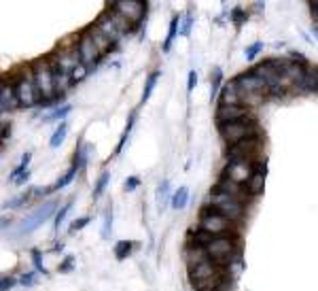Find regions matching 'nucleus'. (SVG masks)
<instances>
[{
	"label": "nucleus",
	"mask_w": 318,
	"mask_h": 291,
	"mask_svg": "<svg viewBox=\"0 0 318 291\" xmlns=\"http://www.w3.org/2000/svg\"><path fill=\"white\" fill-rule=\"evenodd\" d=\"M214 291H219V289H214Z\"/></svg>",
	"instance_id": "obj_56"
},
{
	"label": "nucleus",
	"mask_w": 318,
	"mask_h": 291,
	"mask_svg": "<svg viewBox=\"0 0 318 291\" xmlns=\"http://www.w3.org/2000/svg\"><path fill=\"white\" fill-rule=\"evenodd\" d=\"M89 153H91V144H83L77 153H75V164L73 166H77L79 170H83L85 168V164H87V160H89Z\"/></svg>",
	"instance_id": "obj_30"
},
{
	"label": "nucleus",
	"mask_w": 318,
	"mask_h": 291,
	"mask_svg": "<svg viewBox=\"0 0 318 291\" xmlns=\"http://www.w3.org/2000/svg\"><path fill=\"white\" fill-rule=\"evenodd\" d=\"M87 72H89V70H87L83 64H79L73 72H70V77H73V81H83V79L87 77Z\"/></svg>",
	"instance_id": "obj_45"
},
{
	"label": "nucleus",
	"mask_w": 318,
	"mask_h": 291,
	"mask_svg": "<svg viewBox=\"0 0 318 291\" xmlns=\"http://www.w3.org/2000/svg\"><path fill=\"white\" fill-rule=\"evenodd\" d=\"M96 28L100 30L102 34H104L110 43H117V40L123 36L121 32H119V28H117V24L112 22V17H110V11H104L98 19H96Z\"/></svg>",
	"instance_id": "obj_13"
},
{
	"label": "nucleus",
	"mask_w": 318,
	"mask_h": 291,
	"mask_svg": "<svg viewBox=\"0 0 318 291\" xmlns=\"http://www.w3.org/2000/svg\"><path fill=\"white\" fill-rule=\"evenodd\" d=\"M217 191L227 193V196H231V198L244 202V189H242V185H240V183H233L231 179H223V181H219Z\"/></svg>",
	"instance_id": "obj_20"
},
{
	"label": "nucleus",
	"mask_w": 318,
	"mask_h": 291,
	"mask_svg": "<svg viewBox=\"0 0 318 291\" xmlns=\"http://www.w3.org/2000/svg\"><path fill=\"white\" fill-rule=\"evenodd\" d=\"M70 266H73V257H66V264L61 266L59 270H61V272H66V270H70Z\"/></svg>",
	"instance_id": "obj_53"
},
{
	"label": "nucleus",
	"mask_w": 318,
	"mask_h": 291,
	"mask_svg": "<svg viewBox=\"0 0 318 291\" xmlns=\"http://www.w3.org/2000/svg\"><path fill=\"white\" fill-rule=\"evenodd\" d=\"M34 266L40 270V272H45V268H43V262H40V253L34 251Z\"/></svg>",
	"instance_id": "obj_52"
},
{
	"label": "nucleus",
	"mask_w": 318,
	"mask_h": 291,
	"mask_svg": "<svg viewBox=\"0 0 318 291\" xmlns=\"http://www.w3.org/2000/svg\"><path fill=\"white\" fill-rule=\"evenodd\" d=\"M51 62V60H49ZM51 66H53V81H55V91L57 93H64L68 87H70V83H73V77H70V72H64L57 64H53L51 62Z\"/></svg>",
	"instance_id": "obj_21"
},
{
	"label": "nucleus",
	"mask_w": 318,
	"mask_h": 291,
	"mask_svg": "<svg viewBox=\"0 0 318 291\" xmlns=\"http://www.w3.org/2000/svg\"><path fill=\"white\" fill-rule=\"evenodd\" d=\"M178 28H180V17H174L172 22H170V30H168L166 43H163V51H170V47H172V40L176 38V32H178Z\"/></svg>",
	"instance_id": "obj_34"
},
{
	"label": "nucleus",
	"mask_w": 318,
	"mask_h": 291,
	"mask_svg": "<svg viewBox=\"0 0 318 291\" xmlns=\"http://www.w3.org/2000/svg\"><path fill=\"white\" fill-rule=\"evenodd\" d=\"M77 172H79V168H77V166H70V170L64 174V176H61V179H57V183H55V189H64V187L70 183V181H73L75 179V176H77Z\"/></svg>",
	"instance_id": "obj_36"
},
{
	"label": "nucleus",
	"mask_w": 318,
	"mask_h": 291,
	"mask_svg": "<svg viewBox=\"0 0 318 291\" xmlns=\"http://www.w3.org/2000/svg\"><path fill=\"white\" fill-rule=\"evenodd\" d=\"M187 202H189V189L187 187H178V191H174L172 196V209L182 211L187 206Z\"/></svg>",
	"instance_id": "obj_25"
},
{
	"label": "nucleus",
	"mask_w": 318,
	"mask_h": 291,
	"mask_svg": "<svg viewBox=\"0 0 318 291\" xmlns=\"http://www.w3.org/2000/svg\"><path fill=\"white\" fill-rule=\"evenodd\" d=\"M257 134V128L250 119H242V121H231V123H223L221 126V136L223 140H227L229 144L242 142L246 138H252Z\"/></svg>",
	"instance_id": "obj_5"
},
{
	"label": "nucleus",
	"mask_w": 318,
	"mask_h": 291,
	"mask_svg": "<svg viewBox=\"0 0 318 291\" xmlns=\"http://www.w3.org/2000/svg\"><path fill=\"white\" fill-rule=\"evenodd\" d=\"M112 232V209L108 206L106 213H104V225H102V238H110Z\"/></svg>",
	"instance_id": "obj_38"
},
{
	"label": "nucleus",
	"mask_w": 318,
	"mask_h": 291,
	"mask_svg": "<svg viewBox=\"0 0 318 291\" xmlns=\"http://www.w3.org/2000/svg\"><path fill=\"white\" fill-rule=\"evenodd\" d=\"M17 105H19V100L15 93V85L3 81V85H0V109H3V113H7V111L15 109Z\"/></svg>",
	"instance_id": "obj_17"
},
{
	"label": "nucleus",
	"mask_w": 318,
	"mask_h": 291,
	"mask_svg": "<svg viewBox=\"0 0 318 291\" xmlns=\"http://www.w3.org/2000/svg\"><path fill=\"white\" fill-rule=\"evenodd\" d=\"M303 89L318 91V68L305 70V79H303Z\"/></svg>",
	"instance_id": "obj_31"
},
{
	"label": "nucleus",
	"mask_w": 318,
	"mask_h": 291,
	"mask_svg": "<svg viewBox=\"0 0 318 291\" xmlns=\"http://www.w3.org/2000/svg\"><path fill=\"white\" fill-rule=\"evenodd\" d=\"M70 209H73V202H66V204L57 211V215H55V230H59V225L64 223V219H66V215L70 213Z\"/></svg>",
	"instance_id": "obj_42"
},
{
	"label": "nucleus",
	"mask_w": 318,
	"mask_h": 291,
	"mask_svg": "<svg viewBox=\"0 0 318 291\" xmlns=\"http://www.w3.org/2000/svg\"><path fill=\"white\" fill-rule=\"evenodd\" d=\"M77 51H79V58H81V64H83L87 70H91L96 66V62L100 58V51L98 47L94 45V40H91V36L85 32L81 34L79 40H77Z\"/></svg>",
	"instance_id": "obj_8"
},
{
	"label": "nucleus",
	"mask_w": 318,
	"mask_h": 291,
	"mask_svg": "<svg viewBox=\"0 0 318 291\" xmlns=\"http://www.w3.org/2000/svg\"><path fill=\"white\" fill-rule=\"evenodd\" d=\"M246 113H248V109L246 107H229V105H219L217 109V119L219 123L223 126V123H231V121H242L246 119Z\"/></svg>",
	"instance_id": "obj_15"
},
{
	"label": "nucleus",
	"mask_w": 318,
	"mask_h": 291,
	"mask_svg": "<svg viewBox=\"0 0 318 291\" xmlns=\"http://www.w3.org/2000/svg\"><path fill=\"white\" fill-rule=\"evenodd\" d=\"M206 204H210L219 215L227 217L229 221H238L244 215V202L231 198V196H227V193H221V191L210 193L206 198Z\"/></svg>",
	"instance_id": "obj_3"
},
{
	"label": "nucleus",
	"mask_w": 318,
	"mask_h": 291,
	"mask_svg": "<svg viewBox=\"0 0 318 291\" xmlns=\"http://www.w3.org/2000/svg\"><path fill=\"white\" fill-rule=\"evenodd\" d=\"M55 206H57V200H47L45 204L36 206V209L30 213L22 223H19L15 234L17 236H26V234H32L34 230H38V227L43 225L47 219H51V215L55 213Z\"/></svg>",
	"instance_id": "obj_4"
},
{
	"label": "nucleus",
	"mask_w": 318,
	"mask_h": 291,
	"mask_svg": "<svg viewBox=\"0 0 318 291\" xmlns=\"http://www.w3.org/2000/svg\"><path fill=\"white\" fill-rule=\"evenodd\" d=\"M19 283H22L24 287H32L36 283V274L34 272H26V274H22V278H19Z\"/></svg>",
	"instance_id": "obj_47"
},
{
	"label": "nucleus",
	"mask_w": 318,
	"mask_h": 291,
	"mask_svg": "<svg viewBox=\"0 0 318 291\" xmlns=\"http://www.w3.org/2000/svg\"><path fill=\"white\" fill-rule=\"evenodd\" d=\"M219 274H221V270H219L217 262H206V264L191 270V283H196V280H206V278L219 276Z\"/></svg>",
	"instance_id": "obj_19"
},
{
	"label": "nucleus",
	"mask_w": 318,
	"mask_h": 291,
	"mask_svg": "<svg viewBox=\"0 0 318 291\" xmlns=\"http://www.w3.org/2000/svg\"><path fill=\"white\" fill-rule=\"evenodd\" d=\"M89 223V217H81V219H75L73 221V225H70V234H75V232H81V230H83V227Z\"/></svg>",
	"instance_id": "obj_44"
},
{
	"label": "nucleus",
	"mask_w": 318,
	"mask_h": 291,
	"mask_svg": "<svg viewBox=\"0 0 318 291\" xmlns=\"http://www.w3.org/2000/svg\"><path fill=\"white\" fill-rule=\"evenodd\" d=\"M312 15L318 19V3H312Z\"/></svg>",
	"instance_id": "obj_55"
},
{
	"label": "nucleus",
	"mask_w": 318,
	"mask_h": 291,
	"mask_svg": "<svg viewBox=\"0 0 318 291\" xmlns=\"http://www.w3.org/2000/svg\"><path fill=\"white\" fill-rule=\"evenodd\" d=\"M34 70V83H36V89L40 93V98L51 102L57 91H55V81H53V66H51L49 60H36L32 64Z\"/></svg>",
	"instance_id": "obj_1"
},
{
	"label": "nucleus",
	"mask_w": 318,
	"mask_h": 291,
	"mask_svg": "<svg viewBox=\"0 0 318 291\" xmlns=\"http://www.w3.org/2000/svg\"><path fill=\"white\" fill-rule=\"evenodd\" d=\"M112 9L123 17H128L134 26L145 17V3H140V0H117V3H112Z\"/></svg>",
	"instance_id": "obj_10"
},
{
	"label": "nucleus",
	"mask_w": 318,
	"mask_h": 291,
	"mask_svg": "<svg viewBox=\"0 0 318 291\" xmlns=\"http://www.w3.org/2000/svg\"><path fill=\"white\" fill-rule=\"evenodd\" d=\"M138 185H140V181L136 179V176H130V179L125 181V191H134V189H138Z\"/></svg>",
	"instance_id": "obj_50"
},
{
	"label": "nucleus",
	"mask_w": 318,
	"mask_h": 291,
	"mask_svg": "<svg viewBox=\"0 0 318 291\" xmlns=\"http://www.w3.org/2000/svg\"><path fill=\"white\" fill-rule=\"evenodd\" d=\"M235 83H238V89H240V93H265L268 96V83H265L261 77H257V75H242V77H238L235 79Z\"/></svg>",
	"instance_id": "obj_12"
},
{
	"label": "nucleus",
	"mask_w": 318,
	"mask_h": 291,
	"mask_svg": "<svg viewBox=\"0 0 318 291\" xmlns=\"http://www.w3.org/2000/svg\"><path fill=\"white\" fill-rule=\"evenodd\" d=\"M108 179H110V174L108 172H102V176H100L98 183H96V189H94V200H100V196L104 193V187H106Z\"/></svg>",
	"instance_id": "obj_39"
},
{
	"label": "nucleus",
	"mask_w": 318,
	"mask_h": 291,
	"mask_svg": "<svg viewBox=\"0 0 318 291\" xmlns=\"http://www.w3.org/2000/svg\"><path fill=\"white\" fill-rule=\"evenodd\" d=\"M261 51H263V43H261V40H257V43H252L250 47H246L244 56H246V60H255V58H257V54H261Z\"/></svg>",
	"instance_id": "obj_43"
},
{
	"label": "nucleus",
	"mask_w": 318,
	"mask_h": 291,
	"mask_svg": "<svg viewBox=\"0 0 318 291\" xmlns=\"http://www.w3.org/2000/svg\"><path fill=\"white\" fill-rule=\"evenodd\" d=\"M108 11H110V17H112V22L117 24V28H119V32H121V34H128L130 30L134 28V24H132L128 17H123L121 13H117L115 9H108Z\"/></svg>",
	"instance_id": "obj_26"
},
{
	"label": "nucleus",
	"mask_w": 318,
	"mask_h": 291,
	"mask_svg": "<svg viewBox=\"0 0 318 291\" xmlns=\"http://www.w3.org/2000/svg\"><path fill=\"white\" fill-rule=\"evenodd\" d=\"M265 93H240V102L246 107H259L263 105Z\"/></svg>",
	"instance_id": "obj_33"
},
{
	"label": "nucleus",
	"mask_w": 318,
	"mask_h": 291,
	"mask_svg": "<svg viewBox=\"0 0 318 291\" xmlns=\"http://www.w3.org/2000/svg\"><path fill=\"white\" fill-rule=\"evenodd\" d=\"M15 93H17V100L22 107H34L36 102H40V93L36 89V83H34V70L32 66H26L22 68V75L17 77L15 81Z\"/></svg>",
	"instance_id": "obj_2"
},
{
	"label": "nucleus",
	"mask_w": 318,
	"mask_h": 291,
	"mask_svg": "<svg viewBox=\"0 0 318 291\" xmlns=\"http://www.w3.org/2000/svg\"><path fill=\"white\" fill-rule=\"evenodd\" d=\"M87 34L91 36V40H94V45L98 47V51H100V54H106V51L112 47V43H110V40H108L104 34L100 32V30H98L96 26H91V28L87 30Z\"/></svg>",
	"instance_id": "obj_22"
},
{
	"label": "nucleus",
	"mask_w": 318,
	"mask_h": 291,
	"mask_svg": "<svg viewBox=\"0 0 318 291\" xmlns=\"http://www.w3.org/2000/svg\"><path fill=\"white\" fill-rule=\"evenodd\" d=\"M246 185H248L250 196H259L263 191V185H265V170H257V172L252 174V179L246 183Z\"/></svg>",
	"instance_id": "obj_24"
},
{
	"label": "nucleus",
	"mask_w": 318,
	"mask_h": 291,
	"mask_svg": "<svg viewBox=\"0 0 318 291\" xmlns=\"http://www.w3.org/2000/svg\"><path fill=\"white\" fill-rule=\"evenodd\" d=\"M15 285V278H11V276H3V285H0V291H9Z\"/></svg>",
	"instance_id": "obj_51"
},
{
	"label": "nucleus",
	"mask_w": 318,
	"mask_h": 291,
	"mask_svg": "<svg viewBox=\"0 0 318 291\" xmlns=\"http://www.w3.org/2000/svg\"><path fill=\"white\" fill-rule=\"evenodd\" d=\"M130 253H132V243H128V240L117 243V247H115V255H117V259H125Z\"/></svg>",
	"instance_id": "obj_40"
},
{
	"label": "nucleus",
	"mask_w": 318,
	"mask_h": 291,
	"mask_svg": "<svg viewBox=\"0 0 318 291\" xmlns=\"http://www.w3.org/2000/svg\"><path fill=\"white\" fill-rule=\"evenodd\" d=\"M51 62L57 64L64 72H73L81 64V58H79V51L77 49H59V56L51 58Z\"/></svg>",
	"instance_id": "obj_14"
},
{
	"label": "nucleus",
	"mask_w": 318,
	"mask_h": 291,
	"mask_svg": "<svg viewBox=\"0 0 318 291\" xmlns=\"http://www.w3.org/2000/svg\"><path fill=\"white\" fill-rule=\"evenodd\" d=\"M168 198H170V181H161L157 187V209L159 211L166 209Z\"/></svg>",
	"instance_id": "obj_28"
},
{
	"label": "nucleus",
	"mask_w": 318,
	"mask_h": 291,
	"mask_svg": "<svg viewBox=\"0 0 318 291\" xmlns=\"http://www.w3.org/2000/svg\"><path fill=\"white\" fill-rule=\"evenodd\" d=\"M161 77V70H153L151 75H149V79H147V85H145V91H142V98H140V102L145 105V102L151 98V93H153V89H155V83H157V79Z\"/></svg>",
	"instance_id": "obj_27"
},
{
	"label": "nucleus",
	"mask_w": 318,
	"mask_h": 291,
	"mask_svg": "<svg viewBox=\"0 0 318 291\" xmlns=\"http://www.w3.org/2000/svg\"><path fill=\"white\" fill-rule=\"evenodd\" d=\"M196 83H198V72L191 70V72H189V81H187V91H189V93L193 91V87H196Z\"/></svg>",
	"instance_id": "obj_49"
},
{
	"label": "nucleus",
	"mask_w": 318,
	"mask_h": 291,
	"mask_svg": "<svg viewBox=\"0 0 318 291\" xmlns=\"http://www.w3.org/2000/svg\"><path fill=\"white\" fill-rule=\"evenodd\" d=\"M30 198L28 193H24V196H19V198H13V200H9V202H5V206L3 209H17V206H22L26 200Z\"/></svg>",
	"instance_id": "obj_46"
},
{
	"label": "nucleus",
	"mask_w": 318,
	"mask_h": 291,
	"mask_svg": "<svg viewBox=\"0 0 318 291\" xmlns=\"http://www.w3.org/2000/svg\"><path fill=\"white\" fill-rule=\"evenodd\" d=\"M191 24H193V15H191V13H187L184 17H180V28H178V34H180V36H189Z\"/></svg>",
	"instance_id": "obj_41"
},
{
	"label": "nucleus",
	"mask_w": 318,
	"mask_h": 291,
	"mask_svg": "<svg viewBox=\"0 0 318 291\" xmlns=\"http://www.w3.org/2000/svg\"><path fill=\"white\" fill-rule=\"evenodd\" d=\"M255 174L252 162L248 160H229L227 168H225V179H231L233 183H248Z\"/></svg>",
	"instance_id": "obj_7"
},
{
	"label": "nucleus",
	"mask_w": 318,
	"mask_h": 291,
	"mask_svg": "<svg viewBox=\"0 0 318 291\" xmlns=\"http://www.w3.org/2000/svg\"><path fill=\"white\" fill-rule=\"evenodd\" d=\"M221 79H223V70H221V68H214V70H212V75H210V85H212V89H210V98L217 96V89H219V85H221Z\"/></svg>",
	"instance_id": "obj_37"
},
{
	"label": "nucleus",
	"mask_w": 318,
	"mask_h": 291,
	"mask_svg": "<svg viewBox=\"0 0 318 291\" xmlns=\"http://www.w3.org/2000/svg\"><path fill=\"white\" fill-rule=\"evenodd\" d=\"M231 223H233V221H229L227 217L219 215L217 211H208V213L202 215V219H200V230L217 238V236H225V234H227L231 227H233Z\"/></svg>",
	"instance_id": "obj_6"
},
{
	"label": "nucleus",
	"mask_w": 318,
	"mask_h": 291,
	"mask_svg": "<svg viewBox=\"0 0 318 291\" xmlns=\"http://www.w3.org/2000/svg\"><path fill=\"white\" fill-rule=\"evenodd\" d=\"M30 160H32V155H30V153H26L24 158H22V162H19V166H17V168L11 172V183H15V181H17V179H19V176H22L24 172H28V164H30Z\"/></svg>",
	"instance_id": "obj_35"
},
{
	"label": "nucleus",
	"mask_w": 318,
	"mask_h": 291,
	"mask_svg": "<svg viewBox=\"0 0 318 291\" xmlns=\"http://www.w3.org/2000/svg\"><path fill=\"white\" fill-rule=\"evenodd\" d=\"M66 134H68V123H66V121H61L59 126H57V130L53 132V136H51L49 144H51V147H53V149H57L59 144L66 140Z\"/></svg>",
	"instance_id": "obj_29"
},
{
	"label": "nucleus",
	"mask_w": 318,
	"mask_h": 291,
	"mask_svg": "<svg viewBox=\"0 0 318 291\" xmlns=\"http://www.w3.org/2000/svg\"><path fill=\"white\" fill-rule=\"evenodd\" d=\"M206 249H208L210 259H214V262H225L235 251V240L229 236H217V238H212V243Z\"/></svg>",
	"instance_id": "obj_9"
},
{
	"label": "nucleus",
	"mask_w": 318,
	"mask_h": 291,
	"mask_svg": "<svg viewBox=\"0 0 318 291\" xmlns=\"http://www.w3.org/2000/svg\"><path fill=\"white\" fill-rule=\"evenodd\" d=\"M233 19H235V26H242L244 22H246V15H244V11L242 9H233Z\"/></svg>",
	"instance_id": "obj_48"
},
{
	"label": "nucleus",
	"mask_w": 318,
	"mask_h": 291,
	"mask_svg": "<svg viewBox=\"0 0 318 291\" xmlns=\"http://www.w3.org/2000/svg\"><path fill=\"white\" fill-rule=\"evenodd\" d=\"M221 105H229V107H238L240 102V89L235 81H227L221 89Z\"/></svg>",
	"instance_id": "obj_18"
},
{
	"label": "nucleus",
	"mask_w": 318,
	"mask_h": 291,
	"mask_svg": "<svg viewBox=\"0 0 318 291\" xmlns=\"http://www.w3.org/2000/svg\"><path fill=\"white\" fill-rule=\"evenodd\" d=\"M184 259H187V266L189 270L198 268L202 264L210 262V255H208V249L206 247H200V245H189L184 249Z\"/></svg>",
	"instance_id": "obj_16"
},
{
	"label": "nucleus",
	"mask_w": 318,
	"mask_h": 291,
	"mask_svg": "<svg viewBox=\"0 0 318 291\" xmlns=\"http://www.w3.org/2000/svg\"><path fill=\"white\" fill-rule=\"evenodd\" d=\"M223 283V276H212V278H206V280H196V283H191L193 289L196 291H214V289H219Z\"/></svg>",
	"instance_id": "obj_23"
},
{
	"label": "nucleus",
	"mask_w": 318,
	"mask_h": 291,
	"mask_svg": "<svg viewBox=\"0 0 318 291\" xmlns=\"http://www.w3.org/2000/svg\"><path fill=\"white\" fill-rule=\"evenodd\" d=\"M257 149H259V138L252 136V138H246L242 142L229 144L227 155H229V160H248L250 162V158L257 153Z\"/></svg>",
	"instance_id": "obj_11"
},
{
	"label": "nucleus",
	"mask_w": 318,
	"mask_h": 291,
	"mask_svg": "<svg viewBox=\"0 0 318 291\" xmlns=\"http://www.w3.org/2000/svg\"><path fill=\"white\" fill-rule=\"evenodd\" d=\"M28 179H30V172H24V174H22V176H19V179H17L15 183H17V185H22V183H26Z\"/></svg>",
	"instance_id": "obj_54"
},
{
	"label": "nucleus",
	"mask_w": 318,
	"mask_h": 291,
	"mask_svg": "<svg viewBox=\"0 0 318 291\" xmlns=\"http://www.w3.org/2000/svg\"><path fill=\"white\" fill-rule=\"evenodd\" d=\"M70 111H73V107H70V105H64V107H57V109H53V111H51V113H49V115H45L43 119H45V121H53V119H55V121H59V123H61V121H64V117L68 115V113H70Z\"/></svg>",
	"instance_id": "obj_32"
}]
</instances>
